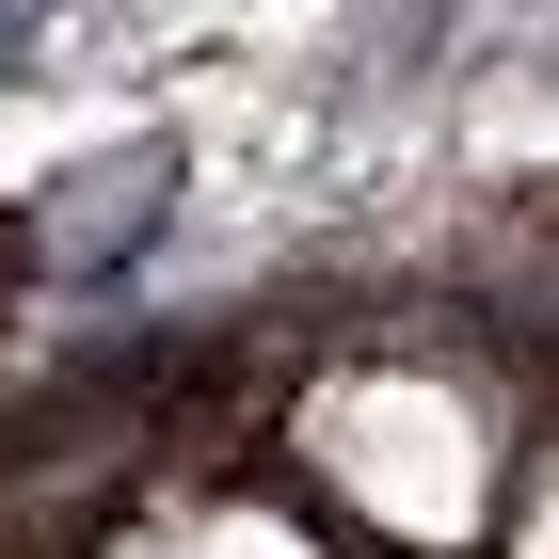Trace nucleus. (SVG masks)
Returning <instances> with one entry per match:
<instances>
[{
	"mask_svg": "<svg viewBox=\"0 0 559 559\" xmlns=\"http://www.w3.org/2000/svg\"><path fill=\"white\" fill-rule=\"evenodd\" d=\"M16 33H33V0H0V48H16Z\"/></svg>",
	"mask_w": 559,
	"mask_h": 559,
	"instance_id": "obj_2",
	"label": "nucleus"
},
{
	"mask_svg": "<svg viewBox=\"0 0 559 559\" xmlns=\"http://www.w3.org/2000/svg\"><path fill=\"white\" fill-rule=\"evenodd\" d=\"M33 257H48V240H33L16 209H0V320H16V288H33Z\"/></svg>",
	"mask_w": 559,
	"mask_h": 559,
	"instance_id": "obj_1",
	"label": "nucleus"
}]
</instances>
